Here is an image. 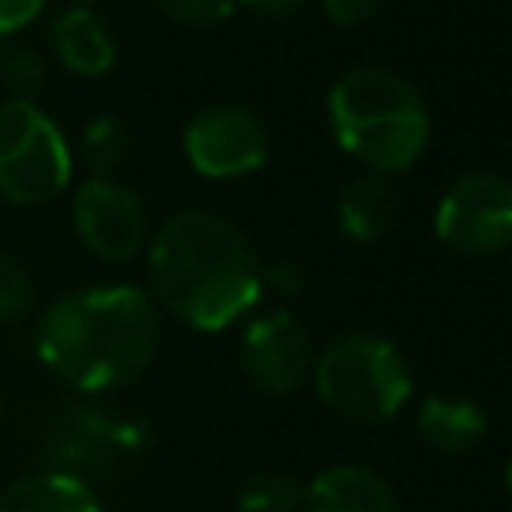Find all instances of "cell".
Masks as SVG:
<instances>
[{
    "instance_id": "obj_1",
    "label": "cell",
    "mask_w": 512,
    "mask_h": 512,
    "mask_svg": "<svg viewBox=\"0 0 512 512\" xmlns=\"http://www.w3.org/2000/svg\"><path fill=\"white\" fill-rule=\"evenodd\" d=\"M160 308L140 284H88L56 296L32 332L40 364L76 388L104 396L144 376L160 348Z\"/></svg>"
},
{
    "instance_id": "obj_10",
    "label": "cell",
    "mask_w": 512,
    "mask_h": 512,
    "mask_svg": "<svg viewBox=\"0 0 512 512\" xmlns=\"http://www.w3.org/2000/svg\"><path fill=\"white\" fill-rule=\"evenodd\" d=\"M312 356L316 352L308 328L288 308H268L252 316L240 336V368L268 396H284L300 388L312 372Z\"/></svg>"
},
{
    "instance_id": "obj_27",
    "label": "cell",
    "mask_w": 512,
    "mask_h": 512,
    "mask_svg": "<svg viewBox=\"0 0 512 512\" xmlns=\"http://www.w3.org/2000/svg\"><path fill=\"white\" fill-rule=\"evenodd\" d=\"M0 420H4V404H0Z\"/></svg>"
},
{
    "instance_id": "obj_17",
    "label": "cell",
    "mask_w": 512,
    "mask_h": 512,
    "mask_svg": "<svg viewBox=\"0 0 512 512\" xmlns=\"http://www.w3.org/2000/svg\"><path fill=\"white\" fill-rule=\"evenodd\" d=\"M240 512H296L304 508V484L288 472H256L236 492Z\"/></svg>"
},
{
    "instance_id": "obj_6",
    "label": "cell",
    "mask_w": 512,
    "mask_h": 512,
    "mask_svg": "<svg viewBox=\"0 0 512 512\" xmlns=\"http://www.w3.org/2000/svg\"><path fill=\"white\" fill-rule=\"evenodd\" d=\"M72 144L36 100H0V200L52 204L72 188Z\"/></svg>"
},
{
    "instance_id": "obj_23",
    "label": "cell",
    "mask_w": 512,
    "mask_h": 512,
    "mask_svg": "<svg viewBox=\"0 0 512 512\" xmlns=\"http://www.w3.org/2000/svg\"><path fill=\"white\" fill-rule=\"evenodd\" d=\"M264 288H276V292H288V296H296L300 288H304V272L296 268V264H272V268H264Z\"/></svg>"
},
{
    "instance_id": "obj_18",
    "label": "cell",
    "mask_w": 512,
    "mask_h": 512,
    "mask_svg": "<svg viewBox=\"0 0 512 512\" xmlns=\"http://www.w3.org/2000/svg\"><path fill=\"white\" fill-rule=\"evenodd\" d=\"M44 80H48V64L36 48H24V44H4L0 48L4 100H36L44 92Z\"/></svg>"
},
{
    "instance_id": "obj_8",
    "label": "cell",
    "mask_w": 512,
    "mask_h": 512,
    "mask_svg": "<svg viewBox=\"0 0 512 512\" xmlns=\"http://www.w3.org/2000/svg\"><path fill=\"white\" fill-rule=\"evenodd\" d=\"M68 216H72L76 240L108 264H124L140 256L152 236L144 200L116 176H84L72 188Z\"/></svg>"
},
{
    "instance_id": "obj_4",
    "label": "cell",
    "mask_w": 512,
    "mask_h": 512,
    "mask_svg": "<svg viewBox=\"0 0 512 512\" xmlns=\"http://www.w3.org/2000/svg\"><path fill=\"white\" fill-rule=\"evenodd\" d=\"M324 408L348 424H388L412 400V372L404 352L372 332L332 336L308 372Z\"/></svg>"
},
{
    "instance_id": "obj_7",
    "label": "cell",
    "mask_w": 512,
    "mask_h": 512,
    "mask_svg": "<svg viewBox=\"0 0 512 512\" xmlns=\"http://www.w3.org/2000/svg\"><path fill=\"white\" fill-rule=\"evenodd\" d=\"M432 232L460 256H496L512 248V176L488 168L456 176L436 200Z\"/></svg>"
},
{
    "instance_id": "obj_16",
    "label": "cell",
    "mask_w": 512,
    "mask_h": 512,
    "mask_svg": "<svg viewBox=\"0 0 512 512\" xmlns=\"http://www.w3.org/2000/svg\"><path fill=\"white\" fill-rule=\"evenodd\" d=\"M132 152L128 124L120 116H96L80 132V156L88 164V176H112Z\"/></svg>"
},
{
    "instance_id": "obj_22",
    "label": "cell",
    "mask_w": 512,
    "mask_h": 512,
    "mask_svg": "<svg viewBox=\"0 0 512 512\" xmlns=\"http://www.w3.org/2000/svg\"><path fill=\"white\" fill-rule=\"evenodd\" d=\"M380 8H384V0H320V12H324L336 28H360V24H368Z\"/></svg>"
},
{
    "instance_id": "obj_5",
    "label": "cell",
    "mask_w": 512,
    "mask_h": 512,
    "mask_svg": "<svg viewBox=\"0 0 512 512\" xmlns=\"http://www.w3.org/2000/svg\"><path fill=\"white\" fill-rule=\"evenodd\" d=\"M148 440H152V432L140 416L100 404L96 396L60 400L36 432L44 468L76 476L84 484L112 480V476L128 472L148 452Z\"/></svg>"
},
{
    "instance_id": "obj_15",
    "label": "cell",
    "mask_w": 512,
    "mask_h": 512,
    "mask_svg": "<svg viewBox=\"0 0 512 512\" xmlns=\"http://www.w3.org/2000/svg\"><path fill=\"white\" fill-rule=\"evenodd\" d=\"M0 512H108L92 484L36 468L0 492Z\"/></svg>"
},
{
    "instance_id": "obj_3",
    "label": "cell",
    "mask_w": 512,
    "mask_h": 512,
    "mask_svg": "<svg viewBox=\"0 0 512 512\" xmlns=\"http://www.w3.org/2000/svg\"><path fill=\"white\" fill-rule=\"evenodd\" d=\"M328 128L340 152L364 172L396 176L424 156L432 116L412 80L380 64H360L328 88Z\"/></svg>"
},
{
    "instance_id": "obj_11",
    "label": "cell",
    "mask_w": 512,
    "mask_h": 512,
    "mask_svg": "<svg viewBox=\"0 0 512 512\" xmlns=\"http://www.w3.org/2000/svg\"><path fill=\"white\" fill-rule=\"evenodd\" d=\"M48 44H52V56L60 60V68H68L72 76H84V80H100L116 64V36L88 4L64 8L48 28Z\"/></svg>"
},
{
    "instance_id": "obj_12",
    "label": "cell",
    "mask_w": 512,
    "mask_h": 512,
    "mask_svg": "<svg viewBox=\"0 0 512 512\" xmlns=\"http://www.w3.org/2000/svg\"><path fill=\"white\" fill-rule=\"evenodd\" d=\"M304 512H400L392 484L368 464H332L304 484Z\"/></svg>"
},
{
    "instance_id": "obj_9",
    "label": "cell",
    "mask_w": 512,
    "mask_h": 512,
    "mask_svg": "<svg viewBox=\"0 0 512 512\" xmlns=\"http://www.w3.org/2000/svg\"><path fill=\"white\" fill-rule=\"evenodd\" d=\"M184 160L204 180L252 176L268 160V128L244 104H208L184 124Z\"/></svg>"
},
{
    "instance_id": "obj_24",
    "label": "cell",
    "mask_w": 512,
    "mask_h": 512,
    "mask_svg": "<svg viewBox=\"0 0 512 512\" xmlns=\"http://www.w3.org/2000/svg\"><path fill=\"white\" fill-rule=\"evenodd\" d=\"M304 4H308V0H236V8H248V12H256V16H264V20H288V16H296Z\"/></svg>"
},
{
    "instance_id": "obj_20",
    "label": "cell",
    "mask_w": 512,
    "mask_h": 512,
    "mask_svg": "<svg viewBox=\"0 0 512 512\" xmlns=\"http://www.w3.org/2000/svg\"><path fill=\"white\" fill-rule=\"evenodd\" d=\"M168 20L188 28H216L236 12V0H152Z\"/></svg>"
},
{
    "instance_id": "obj_2",
    "label": "cell",
    "mask_w": 512,
    "mask_h": 512,
    "mask_svg": "<svg viewBox=\"0 0 512 512\" xmlns=\"http://www.w3.org/2000/svg\"><path fill=\"white\" fill-rule=\"evenodd\" d=\"M148 296L188 328L224 332L260 304L264 268L232 220L184 208L148 236Z\"/></svg>"
},
{
    "instance_id": "obj_19",
    "label": "cell",
    "mask_w": 512,
    "mask_h": 512,
    "mask_svg": "<svg viewBox=\"0 0 512 512\" xmlns=\"http://www.w3.org/2000/svg\"><path fill=\"white\" fill-rule=\"evenodd\" d=\"M32 304H36V288H32L28 268L16 256L0 252V328L24 320L32 312Z\"/></svg>"
},
{
    "instance_id": "obj_26",
    "label": "cell",
    "mask_w": 512,
    "mask_h": 512,
    "mask_svg": "<svg viewBox=\"0 0 512 512\" xmlns=\"http://www.w3.org/2000/svg\"><path fill=\"white\" fill-rule=\"evenodd\" d=\"M80 4H100V0H80Z\"/></svg>"
},
{
    "instance_id": "obj_14",
    "label": "cell",
    "mask_w": 512,
    "mask_h": 512,
    "mask_svg": "<svg viewBox=\"0 0 512 512\" xmlns=\"http://www.w3.org/2000/svg\"><path fill=\"white\" fill-rule=\"evenodd\" d=\"M396 184L392 176H380V172H360L352 176L344 188H340V200H336V224L348 240L356 244H372L380 240L392 220H396Z\"/></svg>"
},
{
    "instance_id": "obj_25",
    "label": "cell",
    "mask_w": 512,
    "mask_h": 512,
    "mask_svg": "<svg viewBox=\"0 0 512 512\" xmlns=\"http://www.w3.org/2000/svg\"><path fill=\"white\" fill-rule=\"evenodd\" d=\"M504 492H508V496H512V460H508V464H504Z\"/></svg>"
},
{
    "instance_id": "obj_13",
    "label": "cell",
    "mask_w": 512,
    "mask_h": 512,
    "mask_svg": "<svg viewBox=\"0 0 512 512\" xmlns=\"http://www.w3.org/2000/svg\"><path fill=\"white\" fill-rule=\"evenodd\" d=\"M416 432L428 448L444 452V456H464L472 452L484 432H488V416L476 400L468 396H444V392H432L420 400L416 408Z\"/></svg>"
},
{
    "instance_id": "obj_21",
    "label": "cell",
    "mask_w": 512,
    "mask_h": 512,
    "mask_svg": "<svg viewBox=\"0 0 512 512\" xmlns=\"http://www.w3.org/2000/svg\"><path fill=\"white\" fill-rule=\"evenodd\" d=\"M48 0H0V48L12 44L24 28H32L44 16Z\"/></svg>"
}]
</instances>
